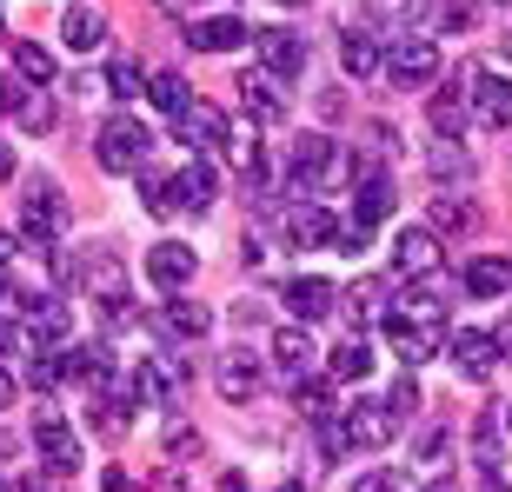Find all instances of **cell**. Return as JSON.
<instances>
[{
	"label": "cell",
	"instance_id": "cell-1",
	"mask_svg": "<svg viewBox=\"0 0 512 492\" xmlns=\"http://www.w3.org/2000/svg\"><path fill=\"white\" fill-rule=\"evenodd\" d=\"M393 433H399V413L386 399H353L340 419H326L333 453H380V446H393Z\"/></svg>",
	"mask_w": 512,
	"mask_h": 492
},
{
	"label": "cell",
	"instance_id": "cell-2",
	"mask_svg": "<svg viewBox=\"0 0 512 492\" xmlns=\"http://www.w3.org/2000/svg\"><path fill=\"white\" fill-rule=\"evenodd\" d=\"M353 160L340 153V140H326V133H300L293 153H286V193H320L333 180H346Z\"/></svg>",
	"mask_w": 512,
	"mask_h": 492
},
{
	"label": "cell",
	"instance_id": "cell-3",
	"mask_svg": "<svg viewBox=\"0 0 512 492\" xmlns=\"http://www.w3.org/2000/svg\"><path fill=\"white\" fill-rule=\"evenodd\" d=\"M94 153H100V167H107V173H140V167H147V153H153V133L140 127V120L114 114L107 127H100Z\"/></svg>",
	"mask_w": 512,
	"mask_h": 492
},
{
	"label": "cell",
	"instance_id": "cell-4",
	"mask_svg": "<svg viewBox=\"0 0 512 492\" xmlns=\"http://www.w3.org/2000/svg\"><path fill=\"white\" fill-rule=\"evenodd\" d=\"M187 379H193V366L180 360V353H140V366H133V379H127V393L140 399V406H167Z\"/></svg>",
	"mask_w": 512,
	"mask_h": 492
},
{
	"label": "cell",
	"instance_id": "cell-5",
	"mask_svg": "<svg viewBox=\"0 0 512 492\" xmlns=\"http://www.w3.org/2000/svg\"><path fill=\"white\" fill-rule=\"evenodd\" d=\"M60 227H67V207H60L54 180H34V187H27V200H20V233H27L34 246H54Z\"/></svg>",
	"mask_w": 512,
	"mask_h": 492
},
{
	"label": "cell",
	"instance_id": "cell-6",
	"mask_svg": "<svg viewBox=\"0 0 512 492\" xmlns=\"http://www.w3.org/2000/svg\"><path fill=\"white\" fill-rule=\"evenodd\" d=\"M386 74H393V87H433L439 80V40L406 34L393 54H386Z\"/></svg>",
	"mask_w": 512,
	"mask_h": 492
},
{
	"label": "cell",
	"instance_id": "cell-7",
	"mask_svg": "<svg viewBox=\"0 0 512 492\" xmlns=\"http://www.w3.org/2000/svg\"><path fill=\"white\" fill-rule=\"evenodd\" d=\"M439 266H446V246H439L433 227H406L393 240V273H406V280H439Z\"/></svg>",
	"mask_w": 512,
	"mask_h": 492
},
{
	"label": "cell",
	"instance_id": "cell-8",
	"mask_svg": "<svg viewBox=\"0 0 512 492\" xmlns=\"http://www.w3.org/2000/svg\"><path fill=\"white\" fill-rule=\"evenodd\" d=\"M253 47H260V74H273V80H300L306 74V34L260 27V34H253Z\"/></svg>",
	"mask_w": 512,
	"mask_h": 492
},
{
	"label": "cell",
	"instance_id": "cell-9",
	"mask_svg": "<svg viewBox=\"0 0 512 492\" xmlns=\"http://www.w3.org/2000/svg\"><path fill=\"white\" fill-rule=\"evenodd\" d=\"M280 300H286V313H293L300 326H313V320H326V313L340 306V286L320 280V273H300V280H286Z\"/></svg>",
	"mask_w": 512,
	"mask_h": 492
},
{
	"label": "cell",
	"instance_id": "cell-10",
	"mask_svg": "<svg viewBox=\"0 0 512 492\" xmlns=\"http://www.w3.org/2000/svg\"><path fill=\"white\" fill-rule=\"evenodd\" d=\"M20 306H27V340H34V353H60L67 333H74L67 300H20Z\"/></svg>",
	"mask_w": 512,
	"mask_h": 492
},
{
	"label": "cell",
	"instance_id": "cell-11",
	"mask_svg": "<svg viewBox=\"0 0 512 492\" xmlns=\"http://www.w3.org/2000/svg\"><path fill=\"white\" fill-rule=\"evenodd\" d=\"M34 439H40V459H47L54 473H74V466H80V439L60 426L54 406H40V413H34Z\"/></svg>",
	"mask_w": 512,
	"mask_h": 492
},
{
	"label": "cell",
	"instance_id": "cell-12",
	"mask_svg": "<svg viewBox=\"0 0 512 492\" xmlns=\"http://www.w3.org/2000/svg\"><path fill=\"white\" fill-rule=\"evenodd\" d=\"M446 353H453V366L466 379H493V366H499V340L493 333H473V326H459L453 340H446Z\"/></svg>",
	"mask_w": 512,
	"mask_h": 492
},
{
	"label": "cell",
	"instance_id": "cell-13",
	"mask_svg": "<svg viewBox=\"0 0 512 492\" xmlns=\"http://www.w3.org/2000/svg\"><path fill=\"white\" fill-rule=\"evenodd\" d=\"M193 246H180V240H160L147 253V280L160 286V293H180V286H193Z\"/></svg>",
	"mask_w": 512,
	"mask_h": 492
},
{
	"label": "cell",
	"instance_id": "cell-14",
	"mask_svg": "<svg viewBox=\"0 0 512 492\" xmlns=\"http://www.w3.org/2000/svg\"><path fill=\"white\" fill-rule=\"evenodd\" d=\"M80 286L100 300V313H114V306H127V266L114 260V253H94V260L80 266Z\"/></svg>",
	"mask_w": 512,
	"mask_h": 492
},
{
	"label": "cell",
	"instance_id": "cell-15",
	"mask_svg": "<svg viewBox=\"0 0 512 492\" xmlns=\"http://www.w3.org/2000/svg\"><path fill=\"white\" fill-rule=\"evenodd\" d=\"M466 100H473V120H479V127H512V80H499V74H473Z\"/></svg>",
	"mask_w": 512,
	"mask_h": 492
},
{
	"label": "cell",
	"instance_id": "cell-16",
	"mask_svg": "<svg viewBox=\"0 0 512 492\" xmlns=\"http://www.w3.org/2000/svg\"><path fill=\"white\" fill-rule=\"evenodd\" d=\"M173 133H180V140H187L193 153H207V147H220V140H227V114H220V107H207V100H193L187 114H173Z\"/></svg>",
	"mask_w": 512,
	"mask_h": 492
},
{
	"label": "cell",
	"instance_id": "cell-17",
	"mask_svg": "<svg viewBox=\"0 0 512 492\" xmlns=\"http://www.w3.org/2000/svg\"><path fill=\"white\" fill-rule=\"evenodd\" d=\"M273 366H280L293 386H300V379H313V366H320V346L306 340V326H280V333H273Z\"/></svg>",
	"mask_w": 512,
	"mask_h": 492
},
{
	"label": "cell",
	"instance_id": "cell-18",
	"mask_svg": "<svg viewBox=\"0 0 512 492\" xmlns=\"http://www.w3.org/2000/svg\"><path fill=\"white\" fill-rule=\"evenodd\" d=\"M167 193H173V207H180V213H207L213 193H220V180H213L207 160H187V167L167 180Z\"/></svg>",
	"mask_w": 512,
	"mask_h": 492
},
{
	"label": "cell",
	"instance_id": "cell-19",
	"mask_svg": "<svg viewBox=\"0 0 512 492\" xmlns=\"http://www.w3.org/2000/svg\"><path fill=\"white\" fill-rule=\"evenodd\" d=\"M286 240L293 246H333L340 227H333V213H326L320 200H293V207H286Z\"/></svg>",
	"mask_w": 512,
	"mask_h": 492
},
{
	"label": "cell",
	"instance_id": "cell-20",
	"mask_svg": "<svg viewBox=\"0 0 512 492\" xmlns=\"http://www.w3.org/2000/svg\"><path fill=\"white\" fill-rule=\"evenodd\" d=\"M160 333H167V340H207L213 313L200 300H167V306H160Z\"/></svg>",
	"mask_w": 512,
	"mask_h": 492
},
{
	"label": "cell",
	"instance_id": "cell-21",
	"mask_svg": "<svg viewBox=\"0 0 512 492\" xmlns=\"http://www.w3.org/2000/svg\"><path fill=\"white\" fill-rule=\"evenodd\" d=\"M193 47L200 54H233V47H247V20H233V14H213V20H200L193 27Z\"/></svg>",
	"mask_w": 512,
	"mask_h": 492
},
{
	"label": "cell",
	"instance_id": "cell-22",
	"mask_svg": "<svg viewBox=\"0 0 512 492\" xmlns=\"http://www.w3.org/2000/svg\"><path fill=\"white\" fill-rule=\"evenodd\" d=\"M393 180L386 173H373V180H360V193H353V220L360 227H380V220H393Z\"/></svg>",
	"mask_w": 512,
	"mask_h": 492
},
{
	"label": "cell",
	"instance_id": "cell-23",
	"mask_svg": "<svg viewBox=\"0 0 512 492\" xmlns=\"http://www.w3.org/2000/svg\"><path fill=\"white\" fill-rule=\"evenodd\" d=\"M213 379H220V393H227L233 406H247V399L260 393V366H253L247 353H220V373Z\"/></svg>",
	"mask_w": 512,
	"mask_h": 492
},
{
	"label": "cell",
	"instance_id": "cell-24",
	"mask_svg": "<svg viewBox=\"0 0 512 492\" xmlns=\"http://www.w3.org/2000/svg\"><path fill=\"white\" fill-rule=\"evenodd\" d=\"M340 67L353 80H366L373 67H386V60H380V40L366 34V27H346V34H340Z\"/></svg>",
	"mask_w": 512,
	"mask_h": 492
},
{
	"label": "cell",
	"instance_id": "cell-25",
	"mask_svg": "<svg viewBox=\"0 0 512 492\" xmlns=\"http://www.w3.org/2000/svg\"><path fill=\"white\" fill-rule=\"evenodd\" d=\"M433 127H439V140H459V133L473 127V100H466V87L433 94Z\"/></svg>",
	"mask_w": 512,
	"mask_h": 492
},
{
	"label": "cell",
	"instance_id": "cell-26",
	"mask_svg": "<svg viewBox=\"0 0 512 492\" xmlns=\"http://www.w3.org/2000/svg\"><path fill=\"white\" fill-rule=\"evenodd\" d=\"M466 293H473V300H506V293H512V266L493 260V253L473 260V266H466Z\"/></svg>",
	"mask_w": 512,
	"mask_h": 492
},
{
	"label": "cell",
	"instance_id": "cell-27",
	"mask_svg": "<svg viewBox=\"0 0 512 492\" xmlns=\"http://www.w3.org/2000/svg\"><path fill=\"white\" fill-rule=\"evenodd\" d=\"M60 34H67V47H80V54H94L100 40H107V14H100V7H67V20H60Z\"/></svg>",
	"mask_w": 512,
	"mask_h": 492
},
{
	"label": "cell",
	"instance_id": "cell-28",
	"mask_svg": "<svg viewBox=\"0 0 512 492\" xmlns=\"http://www.w3.org/2000/svg\"><path fill=\"white\" fill-rule=\"evenodd\" d=\"M240 100H247V114L266 120V127H273V120H286V100L273 94V74H247V80H240Z\"/></svg>",
	"mask_w": 512,
	"mask_h": 492
},
{
	"label": "cell",
	"instance_id": "cell-29",
	"mask_svg": "<svg viewBox=\"0 0 512 492\" xmlns=\"http://www.w3.org/2000/svg\"><path fill=\"white\" fill-rule=\"evenodd\" d=\"M473 200H466V193H433V227L439 233H473Z\"/></svg>",
	"mask_w": 512,
	"mask_h": 492
},
{
	"label": "cell",
	"instance_id": "cell-30",
	"mask_svg": "<svg viewBox=\"0 0 512 492\" xmlns=\"http://www.w3.org/2000/svg\"><path fill=\"white\" fill-rule=\"evenodd\" d=\"M366 373H373V346H366L360 333H346V346L333 353V379H353V386H360Z\"/></svg>",
	"mask_w": 512,
	"mask_h": 492
},
{
	"label": "cell",
	"instance_id": "cell-31",
	"mask_svg": "<svg viewBox=\"0 0 512 492\" xmlns=\"http://www.w3.org/2000/svg\"><path fill=\"white\" fill-rule=\"evenodd\" d=\"M147 100L160 107V114H187V107H193V94H187V80H180V74H153Z\"/></svg>",
	"mask_w": 512,
	"mask_h": 492
},
{
	"label": "cell",
	"instance_id": "cell-32",
	"mask_svg": "<svg viewBox=\"0 0 512 492\" xmlns=\"http://www.w3.org/2000/svg\"><path fill=\"white\" fill-rule=\"evenodd\" d=\"M293 406H300L313 426H326V419H333V386H326V379H300V386H293Z\"/></svg>",
	"mask_w": 512,
	"mask_h": 492
},
{
	"label": "cell",
	"instance_id": "cell-33",
	"mask_svg": "<svg viewBox=\"0 0 512 492\" xmlns=\"http://www.w3.org/2000/svg\"><path fill=\"white\" fill-rule=\"evenodd\" d=\"M426 160H433L439 180H466V173H473V153L453 147V140H433V147H426Z\"/></svg>",
	"mask_w": 512,
	"mask_h": 492
},
{
	"label": "cell",
	"instance_id": "cell-34",
	"mask_svg": "<svg viewBox=\"0 0 512 492\" xmlns=\"http://www.w3.org/2000/svg\"><path fill=\"white\" fill-rule=\"evenodd\" d=\"M346 300H353V320H360V326L366 320H386V280H360Z\"/></svg>",
	"mask_w": 512,
	"mask_h": 492
},
{
	"label": "cell",
	"instance_id": "cell-35",
	"mask_svg": "<svg viewBox=\"0 0 512 492\" xmlns=\"http://www.w3.org/2000/svg\"><path fill=\"white\" fill-rule=\"evenodd\" d=\"M14 74L20 80H54V54L34 47V40H20V47H14Z\"/></svg>",
	"mask_w": 512,
	"mask_h": 492
},
{
	"label": "cell",
	"instance_id": "cell-36",
	"mask_svg": "<svg viewBox=\"0 0 512 492\" xmlns=\"http://www.w3.org/2000/svg\"><path fill=\"white\" fill-rule=\"evenodd\" d=\"M14 120H20V127H34V133H47V127H54V100H47V94L34 87V94H27V100L14 107Z\"/></svg>",
	"mask_w": 512,
	"mask_h": 492
},
{
	"label": "cell",
	"instance_id": "cell-37",
	"mask_svg": "<svg viewBox=\"0 0 512 492\" xmlns=\"http://www.w3.org/2000/svg\"><path fill=\"white\" fill-rule=\"evenodd\" d=\"M473 453H479V473H499V419H479Z\"/></svg>",
	"mask_w": 512,
	"mask_h": 492
},
{
	"label": "cell",
	"instance_id": "cell-38",
	"mask_svg": "<svg viewBox=\"0 0 512 492\" xmlns=\"http://www.w3.org/2000/svg\"><path fill=\"white\" fill-rule=\"evenodd\" d=\"M100 87H107L114 100H133V94H140V67H133V60H120V67H107V80H100Z\"/></svg>",
	"mask_w": 512,
	"mask_h": 492
},
{
	"label": "cell",
	"instance_id": "cell-39",
	"mask_svg": "<svg viewBox=\"0 0 512 492\" xmlns=\"http://www.w3.org/2000/svg\"><path fill=\"white\" fill-rule=\"evenodd\" d=\"M366 246H373V227H360V220H346L340 240H333V253H346V260H360Z\"/></svg>",
	"mask_w": 512,
	"mask_h": 492
},
{
	"label": "cell",
	"instance_id": "cell-40",
	"mask_svg": "<svg viewBox=\"0 0 512 492\" xmlns=\"http://www.w3.org/2000/svg\"><path fill=\"white\" fill-rule=\"evenodd\" d=\"M386 406H393L399 419H413V413H419V386H413V379H406V373H399V386H393V393H386Z\"/></svg>",
	"mask_w": 512,
	"mask_h": 492
},
{
	"label": "cell",
	"instance_id": "cell-41",
	"mask_svg": "<svg viewBox=\"0 0 512 492\" xmlns=\"http://www.w3.org/2000/svg\"><path fill=\"white\" fill-rule=\"evenodd\" d=\"M353 492H406V479H399V473H360Z\"/></svg>",
	"mask_w": 512,
	"mask_h": 492
},
{
	"label": "cell",
	"instance_id": "cell-42",
	"mask_svg": "<svg viewBox=\"0 0 512 492\" xmlns=\"http://www.w3.org/2000/svg\"><path fill=\"white\" fill-rule=\"evenodd\" d=\"M439 27H446V34H466V27H473V0H453V7L439 14Z\"/></svg>",
	"mask_w": 512,
	"mask_h": 492
},
{
	"label": "cell",
	"instance_id": "cell-43",
	"mask_svg": "<svg viewBox=\"0 0 512 492\" xmlns=\"http://www.w3.org/2000/svg\"><path fill=\"white\" fill-rule=\"evenodd\" d=\"M167 453H173V459L193 453V426H187V419H167Z\"/></svg>",
	"mask_w": 512,
	"mask_h": 492
},
{
	"label": "cell",
	"instance_id": "cell-44",
	"mask_svg": "<svg viewBox=\"0 0 512 492\" xmlns=\"http://www.w3.org/2000/svg\"><path fill=\"white\" fill-rule=\"evenodd\" d=\"M446 459V433H426L419 439V466H439Z\"/></svg>",
	"mask_w": 512,
	"mask_h": 492
},
{
	"label": "cell",
	"instance_id": "cell-45",
	"mask_svg": "<svg viewBox=\"0 0 512 492\" xmlns=\"http://www.w3.org/2000/svg\"><path fill=\"white\" fill-rule=\"evenodd\" d=\"M20 100H27V94H20V80H14V74H0V114H14Z\"/></svg>",
	"mask_w": 512,
	"mask_h": 492
},
{
	"label": "cell",
	"instance_id": "cell-46",
	"mask_svg": "<svg viewBox=\"0 0 512 492\" xmlns=\"http://www.w3.org/2000/svg\"><path fill=\"white\" fill-rule=\"evenodd\" d=\"M366 7H373V14H393V20L413 14V0H366Z\"/></svg>",
	"mask_w": 512,
	"mask_h": 492
},
{
	"label": "cell",
	"instance_id": "cell-47",
	"mask_svg": "<svg viewBox=\"0 0 512 492\" xmlns=\"http://www.w3.org/2000/svg\"><path fill=\"white\" fill-rule=\"evenodd\" d=\"M100 492H133V479L120 473V466H107V479H100Z\"/></svg>",
	"mask_w": 512,
	"mask_h": 492
},
{
	"label": "cell",
	"instance_id": "cell-48",
	"mask_svg": "<svg viewBox=\"0 0 512 492\" xmlns=\"http://www.w3.org/2000/svg\"><path fill=\"white\" fill-rule=\"evenodd\" d=\"M14 346H20V326H14V320H0V353H14Z\"/></svg>",
	"mask_w": 512,
	"mask_h": 492
},
{
	"label": "cell",
	"instance_id": "cell-49",
	"mask_svg": "<svg viewBox=\"0 0 512 492\" xmlns=\"http://www.w3.org/2000/svg\"><path fill=\"white\" fill-rule=\"evenodd\" d=\"M0 180H14V147L0 140Z\"/></svg>",
	"mask_w": 512,
	"mask_h": 492
},
{
	"label": "cell",
	"instance_id": "cell-50",
	"mask_svg": "<svg viewBox=\"0 0 512 492\" xmlns=\"http://www.w3.org/2000/svg\"><path fill=\"white\" fill-rule=\"evenodd\" d=\"M0 406H14V373L0 366Z\"/></svg>",
	"mask_w": 512,
	"mask_h": 492
},
{
	"label": "cell",
	"instance_id": "cell-51",
	"mask_svg": "<svg viewBox=\"0 0 512 492\" xmlns=\"http://www.w3.org/2000/svg\"><path fill=\"white\" fill-rule=\"evenodd\" d=\"M14 253H20V240H14V233H0V266L14 260Z\"/></svg>",
	"mask_w": 512,
	"mask_h": 492
},
{
	"label": "cell",
	"instance_id": "cell-52",
	"mask_svg": "<svg viewBox=\"0 0 512 492\" xmlns=\"http://www.w3.org/2000/svg\"><path fill=\"white\" fill-rule=\"evenodd\" d=\"M479 492H512V486H506L499 473H486V479H479Z\"/></svg>",
	"mask_w": 512,
	"mask_h": 492
},
{
	"label": "cell",
	"instance_id": "cell-53",
	"mask_svg": "<svg viewBox=\"0 0 512 492\" xmlns=\"http://www.w3.org/2000/svg\"><path fill=\"white\" fill-rule=\"evenodd\" d=\"M220 492H247V479H240V473H227V479H220Z\"/></svg>",
	"mask_w": 512,
	"mask_h": 492
},
{
	"label": "cell",
	"instance_id": "cell-54",
	"mask_svg": "<svg viewBox=\"0 0 512 492\" xmlns=\"http://www.w3.org/2000/svg\"><path fill=\"white\" fill-rule=\"evenodd\" d=\"M493 340H499V353H512V320H506V326H499Z\"/></svg>",
	"mask_w": 512,
	"mask_h": 492
},
{
	"label": "cell",
	"instance_id": "cell-55",
	"mask_svg": "<svg viewBox=\"0 0 512 492\" xmlns=\"http://www.w3.org/2000/svg\"><path fill=\"white\" fill-rule=\"evenodd\" d=\"M499 54H506V60H512V27H506V34H499Z\"/></svg>",
	"mask_w": 512,
	"mask_h": 492
},
{
	"label": "cell",
	"instance_id": "cell-56",
	"mask_svg": "<svg viewBox=\"0 0 512 492\" xmlns=\"http://www.w3.org/2000/svg\"><path fill=\"white\" fill-rule=\"evenodd\" d=\"M499 426H512V399H506V406H499Z\"/></svg>",
	"mask_w": 512,
	"mask_h": 492
},
{
	"label": "cell",
	"instance_id": "cell-57",
	"mask_svg": "<svg viewBox=\"0 0 512 492\" xmlns=\"http://www.w3.org/2000/svg\"><path fill=\"white\" fill-rule=\"evenodd\" d=\"M280 492H300V486H280Z\"/></svg>",
	"mask_w": 512,
	"mask_h": 492
},
{
	"label": "cell",
	"instance_id": "cell-58",
	"mask_svg": "<svg viewBox=\"0 0 512 492\" xmlns=\"http://www.w3.org/2000/svg\"><path fill=\"white\" fill-rule=\"evenodd\" d=\"M286 7H300V0H286Z\"/></svg>",
	"mask_w": 512,
	"mask_h": 492
},
{
	"label": "cell",
	"instance_id": "cell-59",
	"mask_svg": "<svg viewBox=\"0 0 512 492\" xmlns=\"http://www.w3.org/2000/svg\"><path fill=\"white\" fill-rule=\"evenodd\" d=\"M439 492H446V486H439Z\"/></svg>",
	"mask_w": 512,
	"mask_h": 492
}]
</instances>
